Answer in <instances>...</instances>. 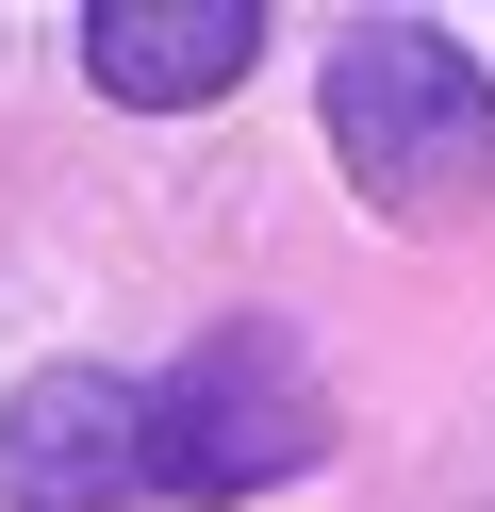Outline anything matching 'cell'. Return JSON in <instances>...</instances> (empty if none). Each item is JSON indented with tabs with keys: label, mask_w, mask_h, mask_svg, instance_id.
Listing matches in <instances>:
<instances>
[{
	"label": "cell",
	"mask_w": 495,
	"mask_h": 512,
	"mask_svg": "<svg viewBox=\"0 0 495 512\" xmlns=\"http://www.w3.org/2000/svg\"><path fill=\"white\" fill-rule=\"evenodd\" d=\"M330 166L396 215V232H446V215L495 199V83L446 17H363L330 50Z\"/></svg>",
	"instance_id": "obj_1"
},
{
	"label": "cell",
	"mask_w": 495,
	"mask_h": 512,
	"mask_svg": "<svg viewBox=\"0 0 495 512\" xmlns=\"http://www.w3.org/2000/svg\"><path fill=\"white\" fill-rule=\"evenodd\" d=\"M314 446H330V397L281 314H231L149 380V496H281Z\"/></svg>",
	"instance_id": "obj_2"
},
{
	"label": "cell",
	"mask_w": 495,
	"mask_h": 512,
	"mask_svg": "<svg viewBox=\"0 0 495 512\" xmlns=\"http://www.w3.org/2000/svg\"><path fill=\"white\" fill-rule=\"evenodd\" d=\"M116 496H149V380L33 364L0 397V512H116Z\"/></svg>",
	"instance_id": "obj_3"
},
{
	"label": "cell",
	"mask_w": 495,
	"mask_h": 512,
	"mask_svg": "<svg viewBox=\"0 0 495 512\" xmlns=\"http://www.w3.org/2000/svg\"><path fill=\"white\" fill-rule=\"evenodd\" d=\"M264 50V0H83V83L132 116H198L231 100Z\"/></svg>",
	"instance_id": "obj_4"
}]
</instances>
